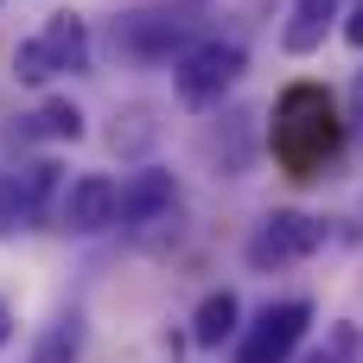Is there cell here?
Wrapping results in <instances>:
<instances>
[{
  "instance_id": "4",
  "label": "cell",
  "mask_w": 363,
  "mask_h": 363,
  "mask_svg": "<svg viewBox=\"0 0 363 363\" xmlns=\"http://www.w3.org/2000/svg\"><path fill=\"white\" fill-rule=\"evenodd\" d=\"M242 70H249V51H242L236 38H198V45L172 64V89H179L185 108H217V102L242 83Z\"/></svg>"
},
{
  "instance_id": "9",
  "label": "cell",
  "mask_w": 363,
  "mask_h": 363,
  "mask_svg": "<svg viewBox=\"0 0 363 363\" xmlns=\"http://www.w3.org/2000/svg\"><path fill=\"white\" fill-rule=\"evenodd\" d=\"M338 19H345V0H294L287 6V26H281V51H294V57L319 51Z\"/></svg>"
},
{
  "instance_id": "14",
  "label": "cell",
  "mask_w": 363,
  "mask_h": 363,
  "mask_svg": "<svg viewBox=\"0 0 363 363\" xmlns=\"http://www.w3.org/2000/svg\"><path fill=\"white\" fill-rule=\"evenodd\" d=\"M306 363H363V325H357V319L325 325V338L313 345V357H306Z\"/></svg>"
},
{
  "instance_id": "18",
  "label": "cell",
  "mask_w": 363,
  "mask_h": 363,
  "mask_svg": "<svg viewBox=\"0 0 363 363\" xmlns=\"http://www.w3.org/2000/svg\"><path fill=\"white\" fill-rule=\"evenodd\" d=\"M351 108H357V115H363V70H357V77H351Z\"/></svg>"
},
{
  "instance_id": "15",
  "label": "cell",
  "mask_w": 363,
  "mask_h": 363,
  "mask_svg": "<svg viewBox=\"0 0 363 363\" xmlns=\"http://www.w3.org/2000/svg\"><path fill=\"white\" fill-rule=\"evenodd\" d=\"M26 223V204H19V179L13 172H0V236H13Z\"/></svg>"
},
{
  "instance_id": "17",
  "label": "cell",
  "mask_w": 363,
  "mask_h": 363,
  "mask_svg": "<svg viewBox=\"0 0 363 363\" xmlns=\"http://www.w3.org/2000/svg\"><path fill=\"white\" fill-rule=\"evenodd\" d=\"M6 338H13V313H6V300H0V351H6Z\"/></svg>"
},
{
  "instance_id": "3",
  "label": "cell",
  "mask_w": 363,
  "mask_h": 363,
  "mask_svg": "<svg viewBox=\"0 0 363 363\" xmlns=\"http://www.w3.org/2000/svg\"><path fill=\"white\" fill-rule=\"evenodd\" d=\"M77 70H89V19L83 13H51L13 51V77L19 83H51V77H77Z\"/></svg>"
},
{
  "instance_id": "12",
  "label": "cell",
  "mask_w": 363,
  "mask_h": 363,
  "mask_svg": "<svg viewBox=\"0 0 363 363\" xmlns=\"http://www.w3.org/2000/svg\"><path fill=\"white\" fill-rule=\"evenodd\" d=\"M26 134H38V140H83V108L51 96V102H38V115H26Z\"/></svg>"
},
{
  "instance_id": "2",
  "label": "cell",
  "mask_w": 363,
  "mask_h": 363,
  "mask_svg": "<svg viewBox=\"0 0 363 363\" xmlns=\"http://www.w3.org/2000/svg\"><path fill=\"white\" fill-rule=\"evenodd\" d=\"M211 13V0H147L128 6L115 19V51L134 64H172L198 45V19Z\"/></svg>"
},
{
  "instance_id": "7",
  "label": "cell",
  "mask_w": 363,
  "mask_h": 363,
  "mask_svg": "<svg viewBox=\"0 0 363 363\" xmlns=\"http://www.w3.org/2000/svg\"><path fill=\"white\" fill-rule=\"evenodd\" d=\"M115 211H121V185L108 172H83L57 191V230L70 236H102L115 230Z\"/></svg>"
},
{
  "instance_id": "16",
  "label": "cell",
  "mask_w": 363,
  "mask_h": 363,
  "mask_svg": "<svg viewBox=\"0 0 363 363\" xmlns=\"http://www.w3.org/2000/svg\"><path fill=\"white\" fill-rule=\"evenodd\" d=\"M345 38H351V45H357V51H363V0H357V6H351V13H345Z\"/></svg>"
},
{
  "instance_id": "1",
  "label": "cell",
  "mask_w": 363,
  "mask_h": 363,
  "mask_svg": "<svg viewBox=\"0 0 363 363\" xmlns=\"http://www.w3.org/2000/svg\"><path fill=\"white\" fill-rule=\"evenodd\" d=\"M338 140H345V128H338V108L319 83L281 89V102H274V160H281L287 179H319L325 160L338 153Z\"/></svg>"
},
{
  "instance_id": "11",
  "label": "cell",
  "mask_w": 363,
  "mask_h": 363,
  "mask_svg": "<svg viewBox=\"0 0 363 363\" xmlns=\"http://www.w3.org/2000/svg\"><path fill=\"white\" fill-rule=\"evenodd\" d=\"M83 306H64L45 332H38V345H32V363H77L83 357Z\"/></svg>"
},
{
  "instance_id": "13",
  "label": "cell",
  "mask_w": 363,
  "mask_h": 363,
  "mask_svg": "<svg viewBox=\"0 0 363 363\" xmlns=\"http://www.w3.org/2000/svg\"><path fill=\"white\" fill-rule=\"evenodd\" d=\"M13 179H19V204H26V223H32V217H45V204L64 191V185H57V160H32V166H26V172H13Z\"/></svg>"
},
{
  "instance_id": "6",
  "label": "cell",
  "mask_w": 363,
  "mask_h": 363,
  "mask_svg": "<svg viewBox=\"0 0 363 363\" xmlns=\"http://www.w3.org/2000/svg\"><path fill=\"white\" fill-rule=\"evenodd\" d=\"M306 325H313V306H306V300L262 306V313H255V325H242V332H236V363H287L294 351H300Z\"/></svg>"
},
{
  "instance_id": "8",
  "label": "cell",
  "mask_w": 363,
  "mask_h": 363,
  "mask_svg": "<svg viewBox=\"0 0 363 363\" xmlns=\"http://www.w3.org/2000/svg\"><path fill=\"white\" fill-rule=\"evenodd\" d=\"M172 204H179L172 172H166V166H140V172H128V179H121V211H115V223L147 230V223H166V217H172Z\"/></svg>"
},
{
  "instance_id": "10",
  "label": "cell",
  "mask_w": 363,
  "mask_h": 363,
  "mask_svg": "<svg viewBox=\"0 0 363 363\" xmlns=\"http://www.w3.org/2000/svg\"><path fill=\"white\" fill-rule=\"evenodd\" d=\"M236 319H242V300H236L230 287L204 294V300H198V313H191V345H198V351H223V345L242 332Z\"/></svg>"
},
{
  "instance_id": "5",
  "label": "cell",
  "mask_w": 363,
  "mask_h": 363,
  "mask_svg": "<svg viewBox=\"0 0 363 363\" xmlns=\"http://www.w3.org/2000/svg\"><path fill=\"white\" fill-rule=\"evenodd\" d=\"M325 217H313V211H268L255 230H249V242H242V262L255 268V274H274V268H294V262H313L319 249H325Z\"/></svg>"
}]
</instances>
